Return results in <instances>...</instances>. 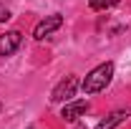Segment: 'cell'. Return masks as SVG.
<instances>
[{
  "instance_id": "cell-2",
  "label": "cell",
  "mask_w": 131,
  "mask_h": 129,
  "mask_svg": "<svg viewBox=\"0 0 131 129\" xmlns=\"http://www.w3.org/2000/svg\"><path fill=\"white\" fill-rule=\"evenodd\" d=\"M76 89H78V79H76V76H66V79L53 89L50 101H56V104H61V101H71L73 94H76Z\"/></svg>"
},
{
  "instance_id": "cell-8",
  "label": "cell",
  "mask_w": 131,
  "mask_h": 129,
  "mask_svg": "<svg viewBox=\"0 0 131 129\" xmlns=\"http://www.w3.org/2000/svg\"><path fill=\"white\" fill-rule=\"evenodd\" d=\"M3 20H10V13H8V10H3V8H0V23H3Z\"/></svg>"
},
{
  "instance_id": "cell-4",
  "label": "cell",
  "mask_w": 131,
  "mask_h": 129,
  "mask_svg": "<svg viewBox=\"0 0 131 129\" xmlns=\"http://www.w3.org/2000/svg\"><path fill=\"white\" fill-rule=\"evenodd\" d=\"M20 41H23L20 31L3 33V35H0V56H13V53L20 48Z\"/></svg>"
},
{
  "instance_id": "cell-3",
  "label": "cell",
  "mask_w": 131,
  "mask_h": 129,
  "mask_svg": "<svg viewBox=\"0 0 131 129\" xmlns=\"http://www.w3.org/2000/svg\"><path fill=\"white\" fill-rule=\"evenodd\" d=\"M61 25H63V15H58V13H56V15H48L46 20H40V23L35 25L33 38H35V41H43V38H48L50 33H56Z\"/></svg>"
},
{
  "instance_id": "cell-9",
  "label": "cell",
  "mask_w": 131,
  "mask_h": 129,
  "mask_svg": "<svg viewBox=\"0 0 131 129\" xmlns=\"http://www.w3.org/2000/svg\"><path fill=\"white\" fill-rule=\"evenodd\" d=\"M0 112H3V104H0Z\"/></svg>"
},
{
  "instance_id": "cell-7",
  "label": "cell",
  "mask_w": 131,
  "mask_h": 129,
  "mask_svg": "<svg viewBox=\"0 0 131 129\" xmlns=\"http://www.w3.org/2000/svg\"><path fill=\"white\" fill-rule=\"evenodd\" d=\"M118 0H88V5L93 10H101V8H108V5H116Z\"/></svg>"
},
{
  "instance_id": "cell-6",
  "label": "cell",
  "mask_w": 131,
  "mask_h": 129,
  "mask_svg": "<svg viewBox=\"0 0 131 129\" xmlns=\"http://www.w3.org/2000/svg\"><path fill=\"white\" fill-rule=\"evenodd\" d=\"M126 119H129V112H114V114H108L106 119H101L93 129H116V127H121Z\"/></svg>"
},
{
  "instance_id": "cell-5",
  "label": "cell",
  "mask_w": 131,
  "mask_h": 129,
  "mask_svg": "<svg viewBox=\"0 0 131 129\" xmlns=\"http://www.w3.org/2000/svg\"><path fill=\"white\" fill-rule=\"evenodd\" d=\"M88 112V101H71V104H66L63 112H61V116H63L66 122H76L81 114Z\"/></svg>"
},
{
  "instance_id": "cell-1",
  "label": "cell",
  "mask_w": 131,
  "mask_h": 129,
  "mask_svg": "<svg viewBox=\"0 0 131 129\" xmlns=\"http://www.w3.org/2000/svg\"><path fill=\"white\" fill-rule=\"evenodd\" d=\"M114 76V63L111 61H106V63L96 66L86 79H83V94H98V91H103L106 86H108V81Z\"/></svg>"
}]
</instances>
